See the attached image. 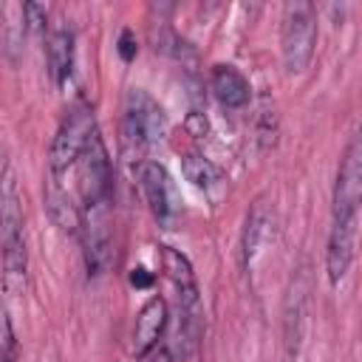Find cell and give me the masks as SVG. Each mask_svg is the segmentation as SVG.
Instances as JSON below:
<instances>
[{
	"instance_id": "1",
	"label": "cell",
	"mask_w": 362,
	"mask_h": 362,
	"mask_svg": "<svg viewBox=\"0 0 362 362\" xmlns=\"http://www.w3.org/2000/svg\"><path fill=\"white\" fill-rule=\"evenodd\" d=\"M317 45V11L311 3H288L283 8V28H280V54L283 68L288 74H303L314 57Z\"/></svg>"
},
{
	"instance_id": "2",
	"label": "cell",
	"mask_w": 362,
	"mask_h": 362,
	"mask_svg": "<svg viewBox=\"0 0 362 362\" xmlns=\"http://www.w3.org/2000/svg\"><path fill=\"white\" fill-rule=\"evenodd\" d=\"M167 133V116L161 105L141 88L127 90L124 96V110H122V139L124 147L144 150L156 144Z\"/></svg>"
},
{
	"instance_id": "3",
	"label": "cell",
	"mask_w": 362,
	"mask_h": 362,
	"mask_svg": "<svg viewBox=\"0 0 362 362\" xmlns=\"http://www.w3.org/2000/svg\"><path fill=\"white\" fill-rule=\"evenodd\" d=\"M74 167H76V187H79V198L85 209L105 206L113 189V167H110V156H107V147L99 130H93V136L88 139Z\"/></svg>"
},
{
	"instance_id": "4",
	"label": "cell",
	"mask_w": 362,
	"mask_h": 362,
	"mask_svg": "<svg viewBox=\"0 0 362 362\" xmlns=\"http://www.w3.org/2000/svg\"><path fill=\"white\" fill-rule=\"evenodd\" d=\"M93 130H96V122H93L90 107H85V105L74 107V110L62 119V124H59V130H57V136H54V141H51L48 173L57 175V178H62V173L76 164V158H79V153L85 150V144H88V139L93 136Z\"/></svg>"
},
{
	"instance_id": "5",
	"label": "cell",
	"mask_w": 362,
	"mask_h": 362,
	"mask_svg": "<svg viewBox=\"0 0 362 362\" xmlns=\"http://www.w3.org/2000/svg\"><path fill=\"white\" fill-rule=\"evenodd\" d=\"M362 201V141L359 136H351L334 184V212L331 215H356Z\"/></svg>"
},
{
	"instance_id": "6",
	"label": "cell",
	"mask_w": 362,
	"mask_h": 362,
	"mask_svg": "<svg viewBox=\"0 0 362 362\" xmlns=\"http://www.w3.org/2000/svg\"><path fill=\"white\" fill-rule=\"evenodd\" d=\"M139 184H141L144 201H147L150 212L156 215V221L170 223L178 215V192H175V181L167 173V167L158 161H141Z\"/></svg>"
},
{
	"instance_id": "7",
	"label": "cell",
	"mask_w": 362,
	"mask_h": 362,
	"mask_svg": "<svg viewBox=\"0 0 362 362\" xmlns=\"http://www.w3.org/2000/svg\"><path fill=\"white\" fill-rule=\"evenodd\" d=\"M354 243H356V215H331V232H328V249H325V272H328V280L334 286L351 269Z\"/></svg>"
},
{
	"instance_id": "8",
	"label": "cell",
	"mask_w": 362,
	"mask_h": 362,
	"mask_svg": "<svg viewBox=\"0 0 362 362\" xmlns=\"http://www.w3.org/2000/svg\"><path fill=\"white\" fill-rule=\"evenodd\" d=\"M82 240H85V266L90 277H99L110 266V229L105 218V206L88 209V221L82 218Z\"/></svg>"
},
{
	"instance_id": "9",
	"label": "cell",
	"mask_w": 362,
	"mask_h": 362,
	"mask_svg": "<svg viewBox=\"0 0 362 362\" xmlns=\"http://www.w3.org/2000/svg\"><path fill=\"white\" fill-rule=\"evenodd\" d=\"M164 328H167V303L161 297H150L141 305V311L136 317V325H133V354L147 356L156 348Z\"/></svg>"
},
{
	"instance_id": "10",
	"label": "cell",
	"mask_w": 362,
	"mask_h": 362,
	"mask_svg": "<svg viewBox=\"0 0 362 362\" xmlns=\"http://www.w3.org/2000/svg\"><path fill=\"white\" fill-rule=\"evenodd\" d=\"M45 212L68 235H76L82 229V209L74 204V198L62 187V178H57L51 173H48V181H45Z\"/></svg>"
},
{
	"instance_id": "11",
	"label": "cell",
	"mask_w": 362,
	"mask_h": 362,
	"mask_svg": "<svg viewBox=\"0 0 362 362\" xmlns=\"http://www.w3.org/2000/svg\"><path fill=\"white\" fill-rule=\"evenodd\" d=\"M272 238H274V215L266 206V201H257L249 209L246 226H243V263L252 266L257 260V255L269 246Z\"/></svg>"
},
{
	"instance_id": "12",
	"label": "cell",
	"mask_w": 362,
	"mask_h": 362,
	"mask_svg": "<svg viewBox=\"0 0 362 362\" xmlns=\"http://www.w3.org/2000/svg\"><path fill=\"white\" fill-rule=\"evenodd\" d=\"M212 93L215 99L226 107V110H238V107H246L249 99H252V88H249V79L235 68V65H215L212 68Z\"/></svg>"
},
{
	"instance_id": "13",
	"label": "cell",
	"mask_w": 362,
	"mask_h": 362,
	"mask_svg": "<svg viewBox=\"0 0 362 362\" xmlns=\"http://www.w3.org/2000/svg\"><path fill=\"white\" fill-rule=\"evenodd\" d=\"M48 74L54 79V85H65L74 74V31L62 23H57L48 31Z\"/></svg>"
},
{
	"instance_id": "14",
	"label": "cell",
	"mask_w": 362,
	"mask_h": 362,
	"mask_svg": "<svg viewBox=\"0 0 362 362\" xmlns=\"http://www.w3.org/2000/svg\"><path fill=\"white\" fill-rule=\"evenodd\" d=\"M0 249H3V283L8 294H20L25 288L28 277V252L23 232L14 235H0Z\"/></svg>"
},
{
	"instance_id": "15",
	"label": "cell",
	"mask_w": 362,
	"mask_h": 362,
	"mask_svg": "<svg viewBox=\"0 0 362 362\" xmlns=\"http://www.w3.org/2000/svg\"><path fill=\"white\" fill-rule=\"evenodd\" d=\"M23 232V206H20V189L17 175L11 164L0 167V235Z\"/></svg>"
},
{
	"instance_id": "16",
	"label": "cell",
	"mask_w": 362,
	"mask_h": 362,
	"mask_svg": "<svg viewBox=\"0 0 362 362\" xmlns=\"http://www.w3.org/2000/svg\"><path fill=\"white\" fill-rule=\"evenodd\" d=\"M161 263H164V272H167L170 283L178 291V300L181 303L184 300H198V286H195V274H192L189 260L181 252H175L170 246H161Z\"/></svg>"
},
{
	"instance_id": "17",
	"label": "cell",
	"mask_w": 362,
	"mask_h": 362,
	"mask_svg": "<svg viewBox=\"0 0 362 362\" xmlns=\"http://www.w3.org/2000/svg\"><path fill=\"white\" fill-rule=\"evenodd\" d=\"M303 311H305V277L303 283H294L286 300V345L288 351H297L300 334H303Z\"/></svg>"
},
{
	"instance_id": "18",
	"label": "cell",
	"mask_w": 362,
	"mask_h": 362,
	"mask_svg": "<svg viewBox=\"0 0 362 362\" xmlns=\"http://www.w3.org/2000/svg\"><path fill=\"white\" fill-rule=\"evenodd\" d=\"M181 170H184L187 181H189L192 187H198V189H212V187H218V181H221L215 164H212L209 158H204V156H195V153L184 156Z\"/></svg>"
},
{
	"instance_id": "19",
	"label": "cell",
	"mask_w": 362,
	"mask_h": 362,
	"mask_svg": "<svg viewBox=\"0 0 362 362\" xmlns=\"http://www.w3.org/2000/svg\"><path fill=\"white\" fill-rule=\"evenodd\" d=\"M6 17H8V23H3V28H6V54L11 59H17V54L23 48V40H25V31H28V25L23 20V6H6Z\"/></svg>"
},
{
	"instance_id": "20",
	"label": "cell",
	"mask_w": 362,
	"mask_h": 362,
	"mask_svg": "<svg viewBox=\"0 0 362 362\" xmlns=\"http://www.w3.org/2000/svg\"><path fill=\"white\" fill-rule=\"evenodd\" d=\"M119 51H122L124 59H133L136 45H133V34H130V31H122V37H119Z\"/></svg>"
},
{
	"instance_id": "21",
	"label": "cell",
	"mask_w": 362,
	"mask_h": 362,
	"mask_svg": "<svg viewBox=\"0 0 362 362\" xmlns=\"http://www.w3.org/2000/svg\"><path fill=\"white\" fill-rule=\"evenodd\" d=\"M147 362H175V356L170 354V348H158V351H153L147 356Z\"/></svg>"
},
{
	"instance_id": "22",
	"label": "cell",
	"mask_w": 362,
	"mask_h": 362,
	"mask_svg": "<svg viewBox=\"0 0 362 362\" xmlns=\"http://www.w3.org/2000/svg\"><path fill=\"white\" fill-rule=\"evenodd\" d=\"M130 280H133L136 286H150V283H153V277H150V274H144V269H133Z\"/></svg>"
}]
</instances>
